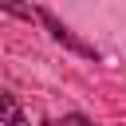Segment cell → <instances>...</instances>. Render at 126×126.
Instances as JSON below:
<instances>
[{
	"mask_svg": "<svg viewBox=\"0 0 126 126\" xmlns=\"http://www.w3.org/2000/svg\"><path fill=\"white\" fill-rule=\"evenodd\" d=\"M8 126H28V118H24V114H16V118H12Z\"/></svg>",
	"mask_w": 126,
	"mask_h": 126,
	"instance_id": "5b68a950",
	"label": "cell"
},
{
	"mask_svg": "<svg viewBox=\"0 0 126 126\" xmlns=\"http://www.w3.org/2000/svg\"><path fill=\"white\" fill-rule=\"evenodd\" d=\"M16 114H20V102H16V94H12V91H0V126H8Z\"/></svg>",
	"mask_w": 126,
	"mask_h": 126,
	"instance_id": "7a4b0ae2",
	"label": "cell"
},
{
	"mask_svg": "<svg viewBox=\"0 0 126 126\" xmlns=\"http://www.w3.org/2000/svg\"><path fill=\"white\" fill-rule=\"evenodd\" d=\"M55 126H94V118H87L83 110H71V114H63V122H55Z\"/></svg>",
	"mask_w": 126,
	"mask_h": 126,
	"instance_id": "3957f363",
	"label": "cell"
},
{
	"mask_svg": "<svg viewBox=\"0 0 126 126\" xmlns=\"http://www.w3.org/2000/svg\"><path fill=\"white\" fill-rule=\"evenodd\" d=\"M0 12H12V16H20V20H32V8H20V4H8V0H0Z\"/></svg>",
	"mask_w": 126,
	"mask_h": 126,
	"instance_id": "277c9868",
	"label": "cell"
},
{
	"mask_svg": "<svg viewBox=\"0 0 126 126\" xmlns=\"http://www.w3.org/2000/svg\"><path fill=\"white\" fill-rule=\"evenodd\" d=\"M32 20H39V24L51 32V39H55V43H63L67 51H75V55H83V59H94V63L102 59V51H98L94 43L79 39V35H75V32H71V28H67V24H63V20L51 12V8H32Z\"/></svg>",
	"mask_w": 126,
	"mask_h": 126,
	"instance_id": "6da1fadb",
	"label": "cell"
}]
</instances>
